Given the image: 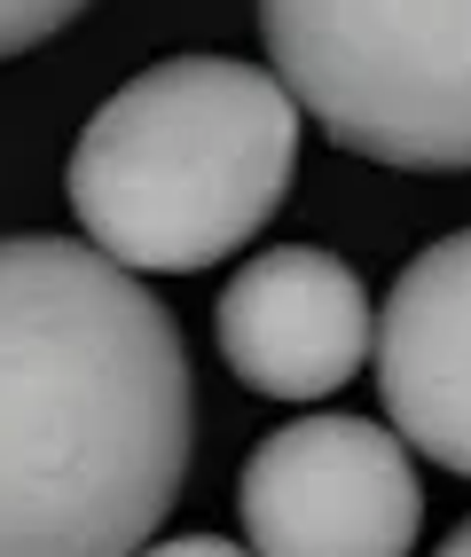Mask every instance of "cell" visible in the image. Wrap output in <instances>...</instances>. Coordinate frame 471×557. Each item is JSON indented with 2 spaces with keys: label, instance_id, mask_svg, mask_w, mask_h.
I'll return each instance as SVG.
<instances>
[{
  "label": "cell",
  "instance_id": "6da1fadb",
  "mask_svg": "<svg viewBox=\"0 0 471 557\" xmlns=\"http://www.w3.org/2000/svg\"><path fill=\"white\" fill-rule=\"evenodd\" d=\"M181 322L111 251L0 236V557H126L181 503Z\"/></svg>",
  "mask_w": 471,
  "mask_h": 557
},
{
  "label": "cell",
  "instance_id": "7a4b0ae2",
  "mask_svg": "<svg viewBox=\"0 0 471 557\" xmlns=\"http://www.w3.org/2000/svg\"><path fill=\"white\" fill-rule=\"evenodd\" d=\"M299 181V102L260 63L165 55L95 110L63 189L95 251L134 275H197L275 220Z\"/></svg>",
  "mask_w": 471,
  "mask_h": 557
},
{
  "label": "cell",
  "instance_id": "3957f363",
  "mask_svg": "<svg viewBox=\"0 0 471 557\" xmlns=\"http://www.w3.org/2000/svg\"><path fill=\"white\" fill-rule=\"evenodd\" d=\"M275 79L346 158L471 173V0H251Z\"/></svg>",
  "mask_w": 471,
  "mask_h": 557
},
{
  "label": "cell",
  "instance_id": "277c9868",
  "mask_svg": "<svg viewBox=\"0 0 471 557\" xmlns=\"http://www.w3.org/2000/svg\"><path fill=\"white\" fill-rule=\"evenodd\" d=\"M260 557H401L417 549V448L361 417H299L268 432L236 487Z\"/></svg>",
  "mask_w": 471,
  "mask_h": 557
},
{
  "label": "cell",
  "instance_id": "5b68a950",
  "mask_svg": "<svg viewBox=\"0 0 471 557\" xmlns=\"http://www.w3.org/2000/svg\"><path fill=\"white\" fill-rule=\"evenodd\" d=\"M221 361L260 400H322L370 361V290L322 244H283L260 251L251 268L228 275L212 307Z\"/></svg>",
  "mask_w": 471,
  "mask_h": 557
},
{
  "label": "cell",
  "instance_id": "8992f818",
  "mask_svg": "<svg viewBox=\"0 0 471 557\" xmlns=\"http://www.w3.org/2000/svg\"><path fill=\"white\" fill-rule=\"evenodd\" d=\"M393 432L471 479V228L417 251L370 330Z\"/></svg>",
  "mask_w": 471,
  "mask_h": 557
},
{
  "label": "cell",
  "instance_id": "52a82bcc",
  "mask_svg": "<svg viewBox=\"0 0 471 557\" xmlns=\"http://www.w3.org/2000/svg\"><path fill=\"white\" fill-rule=\"evenodd\" d=\"M79 9H87V0H0V63L24 55V48H40V40H55Z\"/></svg>",
  "mask_w": 471,
  "mask_h": 557
},
{
  "label": "cell",
  "instance_id": "ba28073f",
  "mask_svg": "<svg viewBox=\"0 0 471 557\" xmlns=\"http://www.w3.org/2000/svg\"><path fill=\"white\" fill-rule=\"evenodd\" d=\"M165 549H181V557H212V549H228V534H181V542H165Z\"/></svg>",
  "mask_w": 471,
  "mask_h": 557
},
{
  "label": "cell",
  "instance_id": "9c48e42d",
  "mask_svg": "<svg viewBox=\"0 0 471 557\" xmlns=\"http://www.w3.org/2000/svg\"><path fill=\"white\" fill-rule=\"evenodd\" d=\"M448 557H471V518H463V527L448 534Z\"/></svg>",
  "mask_w": 471,
  "mask_h": 557
}]
</instances>
